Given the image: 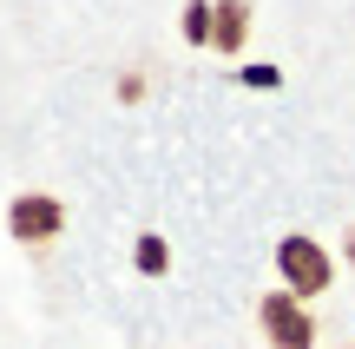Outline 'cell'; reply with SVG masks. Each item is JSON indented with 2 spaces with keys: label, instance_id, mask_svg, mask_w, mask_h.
I'll list each match as a JSON object with an SVG mask.
<instances>
[{
  "label": "cell",
  "instance_id": "cell-1",
  "mask_svg": "<svg viewBox=\"0 0 355 349\" xmlns=\"http://www.w3.org/2000/svg\"><path fill=\"white\" fill-rule=\"evenodd\" d=\"M277 277H283V290H290V297L316 303L322 290L336 284V257H329L309 231H290V237H277Z\"/></svg>",
  "mask_w": 355,
  "mask_h": 349
},
{
  "label": "cell",
  "instance_id": "cell-2",
  "mask_svg": "<svg viewBox=\"0 0 355 349\" xmlns=\"http://www.w3.org/2000/svg\"><path fill=\"white\" fill-rule=\"evenodd\" d=\"M257 330H263L270 349H316V310H309L303 297H290V290H263L257 297Z\"/></svg>",
  "mask_w": 355,
  "mask_h": 349
},
{
  "label": "cell",
  "instance_id": "cell-3",
  "mask_svg": "<svg viewBox=\"0 0 355 349\" xmlns=\"http://www.w3.org/2000/svg\"><path fill=\"white\" fill-rule=\"evenodd\" d=\"M7 231H13V244H33L40 250V244H53V237L66 231V205L53 191H20L7 205Z\"/></svg>",
  "mask_w": 355,
  "mask_h": 349
},
{
  "label": "cell",
  "instance_id": "cell-4",
  "mask_svg": "<svg viewBox=\"0 0 355 349\" xmlns=\"http://www.w3.org/2000/svg\"><path fill=\"white\" fill-rule=\"evenodd\" d=\"M211 46L237 60L250 46V0H211Z\"/></svg>",
  "mask_w": 355,
  "mask_h": 349
},
{
  "label": "cell",
  "instance_id": "cell-5",
  "mask_svg": "<svg viewBox=\"0 0 355 349\" xmlns=\"http://www.w3.org/2000/svg\"><path fill=\"white\" fill-rule=\"evenodd\" d=\"M132 271H139V277H165L171 271V244L158 231H145L139 244H132Z\"/></svg>",
  "mask_w": 355,
  "mask_h": 349
},
{
  "label": "cell",
  "instance_id": "cell-6",
  "mask_svg": "<svg viewBox=\"0 0 355 349\" xmlns=\"http://www.w3.org/2000/svg\"><path fill=\"white\" fill-rule=\"evenodd\" d=\"M178 26H184L191 46H211V0H184V20Z\"/></svg>",
  "mask_w": 355,
  "mask_h": 349
},
{
  "label": "cell",
  "instance_id": "cell-7",
  "mask_svg": "<svg viewBox=\"0 0 355 349\" xmlns=\"http://www.w3.org/2000/svg\"><path fill=\"white\" fill-rule=\"evenodd\" d=\"M243 86H250V92H270V86H283V73H277V66H243Z\"/></svg>",
  "mask_w": 355,
  "mask_h": 349
},
{
  "label": "cell",
  "instance_id": "cell-8",
  "mask_svg": "<svg viewBox=\"0 0 355 349\" xmlns=\"http://www.w3.org/2000/svg\"><path fill=\"white\" fill-rule=\"evenodd\" d=\"M343 264L355 271V231H343Z\"/></svg>",
  "mask_w": 355,
  "mask_h": 349
}]
</instances>
